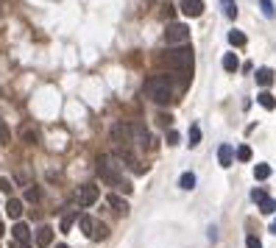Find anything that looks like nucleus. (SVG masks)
<instances>
[{
	"label": "nucleus",
	"mask_w": 276,
	"mask_h": 248,
	"mask_svg": "<svg viewBox=\"0 0 276 248\" xmlns=\"http://www.w3.org/2000/svg\"><path fill=\"white\" fill-rule=\"evenodd\" d=\"M98 176H101V181H106L109 187H114L117 193H123V195H131V193H134L131 181L123 179L120 167H117L109 156H98Z\"/></svg>",
	"instance_id": "nucleus-1"
},
{
	"label": "nucleus",
	"mask_w": 276,
	"mask_h": 248,
	"mask_svg": "<svg viewBox=\"0 0 276 248\" xmlns=\"http://www.w3.org/2000/svg\"><path fill=\"white\" fill-rule=\"evenodd\" d=\"M159 64L176 70V73H181V76H187V73L193 70V48H187V45L170 48V51H165L162 56H159Z\"/></svg>",
	"instance_id": "nucleus-2"
},
{
	"label": "nucleus",
	"mask_w": 276,
	"mask_h": 248,
	"mask_svg": "<svg viewBox=\"0 0 276 248\" xmlns=\"http://www.w3.org/2000/svg\"><path fill=\"white\" fill-rule=\"evenodd\" d=\"M145 92L154 103L167 106L173 101V78L170 76H151L145 81Z\"/></svg>",
	"instance_id": "nucleus-3"
},
{
	"label": "nucleus",
	"mask_w": 276,
	"mask_h": 248,
	"mask_svg": "<svg viewBox=\"0 0 276 248\" xmlns=\"http://www.w3.org/2000/svg\"><path fill=\"white\" fill-rule=\"evenodd\" d=\"M187 39H190V28L184 23H170L165 28V42L170 48H181V45H187Z\"/></svg>",
	"instance_id": "nucleus-4"
},
{
	"label": "nucleus",
	"mask_w": 276,
	"mask_h": 248,
	"mask_svg": "<svg viewBox=\"0 0 276 248\" xmlns=\"http://www.w3.org/2000/svg\"><path fill=\"white\" fill-rule=\"evenodd\" d=\"M98 198H101L98 184H81V190H78V204L81 206H92Z\"/></svg>",
	"instance_id": "nucleus-5"
},
{
	"label": "nucleus",
	"mask_w": 276,
	"mask_h": 248,
	"mask_svg": "<svg viewBox=\"0 0 276 248\" xmlns=\"http://www.w3.org/2000/svg\"><path fill=\"white\" fill-rule=\"evenodd\" d=\"M112 139L117 142V145H129L131 139H134V131H131V126H126V123H114L112 126Z\"/></svg>",
	"instance_id": "nucleus-6"
},
{
	"label": "nucleus",
	"mask_w": 276,
	"mask_h": 248,
	"mask_svg": "<svg viewBox=\"0 0 276 248\" xmlns=\"http://www.w3.org/2000/svg\"><path fill=\"white\" fill-rule=\"evenodd\" d=\"M20 137L28 145H39V129H36L34 123H20Z\"/></svg>",
	"instance_id": "nucleus-7"
},
{
	"label": "nucleus",
	"mask_w": 276,
	"mask_h": 248,
	"mask_svg": "<svg viewBox=\"0 0 276 248\" xmlns=\"http://www.w3.org/2000/svg\"><path fill=\"white\" fill-rule=\"evenodd\" d=\"M11 234H14V240H17V246L28 248V243H31V229H28L23 220L14 223V229H11Z\"/></svg>",
	"instance_id": "nucleus-8"
},
{
	"label": "nucleus",
	"mask_w": 276,
	"mask_h": 248,
	"mask_svg": "<svg viewBox=\"0 0 276 248\" xmlns=\"http://www.w3.org/2000/svg\"><path fill=\"white\" fill-rule=\"evenodd\" d=\"M34 243H36L39 248L53 246V229H51V226H39V229L34 231Z\"/></svg>",
	"instance_id": "nucleus-9"
},
{
	"label": "nucleus",
	"mask_w": 276,
	"mask_h": 248,
	"mask_svg": "<svg viewBox=\"0 0 276 248\" xmlns=\"http://www.w3.org/2000/svg\"><path fill=\"white\" fill-rule=\"evenodd\" d=\"M181 11L187 17H201L204 14V0H181Z\"/></svg>",
	"instance_id": "nucleus-10"
},
{
	"label": "nucleus",
	"mask_w": 276,
	"mask_h": 248,
	"mask_svg": "<svg viewBox=\"0 0 276 248\" xmlns=\"http://www.w3.org/2000/svg\"><path fill=\"white\" fill-rule=\"evenodd\" d=\"M106 204H109V209H114L117 215H126V212H129V201H126L123 195H117V193H109Z\"/></svg>",
	"instance_id": "nucleus-11"
},
{
	"label": "nucleus",
	"mask_w": 276,
	"mask_h": 248,
	"mask_svg": "<svg viewBox=\"0 0 276 248\" xmlns=\"http://www.w3.org/2000/svg\"><path fill=\"white\" fill-rule=\"evenodd\" d=\"M218 162H221V167H232V162H234V148L229 145V142H223V145L218 148Z\"/></svg>",
	"instance_id": "nucleus-12"
},
{
	"label": "nucleus",
	"mask_w": 276,
	"mask_h": 248,
	"mask_svg": "<svg viewBox=\"0 0 276 248\" xmlns=\"http://www.w3.org/2000/svg\"><path fill=\"white\" fill-rule=\"evenodd\" d=\"M78 223H81V231H84L86 237H92V234H95V229H98V220H95V218L81 215V218H78Z\"/></svg>",
	"instance_id": "nucleus-13"
},
{
	"label": "nucleus",
	"mask_w": 276,
	"mask_h": 248,
	"mask_svg": "<svg viewBox=\"0 0 276 248\" xmlns=\"http://www.w3.org/2000/svg\"><path fill=\"white\" fill-rule=\"evenodd\" d=\"M257 103L262 106V109H268V111H274V109H276V98L268 92V89H262V92L257 95Z\"/></svg>",
	"instance_id": "nucleus-14"
},
{
	"label": "nucleus",
	"mask_w": 276,
	"mask_h": 248,
	"mask_svg": "<svg viewBox=\"0 0 276 248\" xmlns=\"http://www.w3.org/2000/svg\"><path fill=\"white\" fill-rule=\"evenodd\" d=\"M257 84L259 86H271L274 84V70L271 67H259L257 70Z\"/></svg>",
	"instance_id": "nucleus-15"
},
{
	"label": "nucleus",
	"mask_w": 276,
	"mask_h": 248,
	"mask_svg": "<svg viewBox=\"0 0 276 248\" xmlns=\"http://www.w3.org/2000/svg\"><path fill=\"white\" fill-rule=\"evenodd\" d=\"M131 131H134V137L139 139V145H142V148H148V142H151V137H148L145 126H139V123H134V126H131Z\"/></svg>",
	"instance_id": "nucleus-16"
},
{
	"label": "nucleus",
	"mask_w": 276,
	"mask_h": 248,
	"mask_svg": "<svg viewBox=\"0 0 276 248\" xmlns=\"http://www.w3.org/2000/svg\"><path fill=\"white\" fill-rule=\"evenodd\" d=\"M6 212H9L11 218H17V220H20V215H23V201H20V198H9V204H6Z\"/></svg>",
	"instance_id": "nucleus-17"
},
{
	"label": "nucleus",
	"mask_w": 276,
	"mask_h": 248,
	"mask_svg": "<svg viewBox=\"0 0 276 248\" xmlns=\"http://www.w3.org/2000/svg\"><path fill=\"white\" fill-rule=\"evenodd\" d=\"M223 70H226V73H237V70H240V61H237L234 53H226V56H223Z\"/></svg>",
	"instance_id": "nucleus-18"
},
{
	"label": "nucleus",
	"mask_w": 276,
	"mask_h": 248,
	"mask_svg": "<svg viewBox=\"0 0 276 248\" xmlns=\"http://www.w3.org/2000/svg\"><path fill=\"white\" fill-rule=\"evenodd\" d=\"M229 45L243 48V45H246V34H243V31H237V28H234V31H229Z\"/></svg>",
	"instance_id": "nucleus-19"
},
{
	"label": "nucleus",
	"mask_w": 276,
	"mask_h": 248,
	"mask_svg": "<svg viewBox=\"0 0 276 248\" xmlns=\"http://www.w3.org/2000/svg\"><path fill=\"white\" fill-rule=\"evenodd\" d=\"M179 187L181 190H193V187H195V173H181Z\"/></svg>",
	"instance_id": "nucleus-20"
},
{
	"label": "nucleus",
	"mask_w": 276,
	"mask_h": 248,
	"mask_svg": "<svg viewBox=\"0 0 276 248\" xmlns=\"http://www.w3.org/2000/svg\"><path fill=\"white\" fill-rule=\"evenodd\" d=\"M221 6H223V14L229 20L237 17V3H234V0H221Z\"/></svg>",
	"instance_id": "nucleus-21"
},
{
	"label": "nucleus",
	"mask_w": 276,
	"mask_h": 248,
	"mask_svg": "<svg viewBox=\"0 0 276 248\" xmlns=\"http://www.w3.org/2000/svg\"><path fill=\"white\" fill-rule=\"evenodd\" d=\"M259 9H262V14H265L268 20L276 17V9H274V0H259Z\"/></svg>",
	"instance_id": "nucleus-22"
},
{
	"label": "nucleus",
	"mask_w": 276,
	"mask_h": 248,
	"mask_svg": "<svg viewBox=\"0 0 276 248\" xmlns=\"http://www.w3.org/2000/svg\"><path fill=\"white\" fill-rule=\"evenodd\" d=\"M268 176H271V165H257L254 167V179L257 181H265Z\"/></svg>",
	"instance_id": "nucleus-23"
},
{
	"label": "nucleus",
	"mask_w": 276,
	"mask_h": 248,
	"mask_svg": "<svg viewBox=\"0 0 276 248\" xmlns=\"http://www.w3.org/2000/svg\"><path fill=\"white\" fill-rule=\"evenodd\" d=\"M76 220H78V215H76V212H67V215H64V218H61L59 229H61V231H70V226H73V223H76Z\"/></svg>",
	"instance_id": "nucleus-24"
},
{
	"label": "nucleus",
	"mask_w": 276,
	"mask_h": 248,
	"mask_svg": "<svg viewBox=\"0 0 276 248\" xmlns=\"http://www.w3.org/2000/svg\"><path fill=\"white\" fill-rule=\"evenodd\" d=\"M39 195H42V193H39V187H34V184L26 190V201L28 204H39Z\"/></svg>",
	"instance_id": "nucleus-25"
},
{
	"label": "nucleus",
	"mask_w": 276,
	"mask_h": 248,
	"mask_svg": "<svg viewBox=\"0 0 276 248\" xmlns=\"http://www.w3.org/2000/svg\"><path fill=\"white\" fill-rule=\"evenodd\" d=\"M259 209H262V215H274L276 212V198H265V201L259 204Z\"/></svg>",
	"instance_id": "nucleus-26"
},
{
	"label": "nucleus",
	"mask_w": 276,
	"mask_h": 248,
	"mask_svg": "<svg viewBox=\"0 0 276 248\" xmlns=\"http://www.w3.org/2000/svg\"><path fill=\"white\" fill-rule=\"evenodd\" d=\"M9 139H11V131H9V126L0 120V145H9Z\"/></svg>",
	"instance_id": "nucleus-27"
},
{
	"label": "nucleus",
	"mask_w": 276,
	"mask_h": 248,
	"mask_svg": "<svg viewBox=\"0 0 276 248\" xmlns=\"http://www.w3.org/2000/svg\"><path fill=\"white\" fill-rule=\"evenodd\" d=\"M198 142H201V129H198V126H193V129H190V142H187V145L195 148Z\"/></svg>",
	"instance_id": "nucleus-28"
},
{
	"label": "nucleus",
	"mask_w": 276,
	"mask_h": 248,
	"mask_svg": "<svg viewBox=\"0 0 276 248\" xmlns=\"http://www.w3.org/2000/svg\"><path fill=\"white\" fill-rule=\"evenodd\" d=\"M234 156H237L240 162H248V159H251V148H248V145H240V148H237V154H234Z\"/></svg>",
	"instance_id": "nucleus-29"
},
{
	"label": "nucleus",
	"mask_w": 276,
	"mask_h": 248,
	"mask_svg": "<svg viewBox=\"0 0 276 248\" xmlns=\"http://www.w3.org/2000/svg\"><path fill=\"white\" fill-rule=\"evenodd\" d=\"M106 237H109V229L98 220V229H95V234H92V240H106Z\"/></svg>",
	"instance_id": "nucleus-30"
},
{
	"label": "nucleus",
	"mask_w": 276,
	"mask_h": 248,
	"mask_svg": "<svg viewBox=\"0 0 276 248\" xmlns=\"http://www.w3.org/2000/svg\"><path fill=\"white\" fill-rule=\"evenodd\" d=\"M246 246L248 248H262V243H259L257 234H248V237H246Z\"/></svg>",
	"instance_id": "nucleus-31"
},
{
	"label": "nucleus",
	"mask_w": 276,
	"mask_h": 248,
	"mask_svg": "<svg viewBox=\"0 0 276 248\" xmlns=\"http://www.w3.org/2000/svg\"><path fill=\"white\" fill-rule=\"evenodd\" d=\"M265 198H268V193H265V190H254V193H251V201H257V204H262Z\"/></svg>",
	"instance_id": "nucleus-32"
},
{
	"label": "nucleus",
	"mask_w": 276,
	"mask_h": 248,
	"mask_svg": "<svg viewBox=\"0 0 276 248\" xmlns=\"http://www.w3.org/2000/svg\"><path fill=\"white\" fill-rule=\"evenodd\" d=\"M11 190H14V187H11V181H9V179H3V176H0V193H6V195H9Z\"/></svg>",
	"instance_id": "nucleus-33"
},
{
	"label": "nucleus",
	"mask_w": 276,
	"mask_h": 248,
	"mask_svg": "<svg viewBox=\"0 0 276 248\" xmlns=\"http://www.w3.org/2000/svg\"><path fill=\"white\" fill-rule=\"evenodd\" d=\"M167 145H179V131H167Z\"/></svg>",
	"instance_id": "nucleus-34"
},
{
	"label": "nucleus",
	"mask_w": 276,
	"mask_h": 248,
	"mask_svg": "<svg viewBox=\"0 0 276 248\" xmlns=\"http://www.w3.org/2000/svg\"><path fill=\"white\" fill-rule=\"evenodd\" d=\"M162 14H165V17H173V6H170V3H165V6H162Z\"/></svg>",
	"instance_id": "nucleus-35"
},
{
	"label": "nucleus",
	"mask_w": 276,
	"mask_h": 248,
	"mask_svg": "<svg viewBox=\"0 0 276 248\" xmlns=\"http://www.w3.org/2000/svg\"><path fill=\"white\" fill-rule=\"evenodd\" d=\"M170 120H173L170 114H162V117H159V123H162V126H170Z\"/></svg>",
	"instance_id": "nucleus-36"
},
{
	"label": "nucleus",
	"mask_w": 276,
	"mask_h": 248,
	"mask_svg": "<svg viewBox=\"0 0 276 248\" xmlns=\"http://www.w3.org/2000/svg\"><path fill=\"white\" fill-rule=\"evenodd\" d=\"M3 231H6V226H3V220H0V237H3Z\"/></svg>",
	"instance_id": "nucleus-37"
},
{
	"label": "nucleus",
	"mask_w": 276,
	"mask_h": 248,
	"mask_svg": "<svg viewBox=\"0 0 276 248\" xmlns=\"http://www.w3.org/2000/svg\"><path fill=\"white\" fill-rule=\"evenodd\" d=\"M271 231H274V234H276V220H274V226H271Z\"/></svg>",
	"instance_id": "nucleus-38"
},
{
	"label": "nucleus",
	"mask_w": 276,
	"mask_h": 248,
	"mask_svg": "<svg viewBox=\"0 0 276 248\" xmlns=\"http://www.w3.org/2000/svg\"><path fill=\"white\" fill-rule=\"evenodd\" d=\"M53 248H70V246H53Z\"/></svg>",
	"instance_id": "nucleus-39"
}]
</instances>
